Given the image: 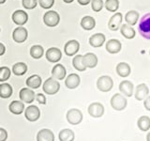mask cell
<instances>
[{"label":"cell","instance_id":"6da1fadb","mask_svg":"<svg viewBox=\"0 0 150 141\" xmlns=\"http://www.w3.org/2000/svg\"><path fill=\"white\" fill-rule=\"evenodd\" d=\"M138 30L141 36L144 37V39L150 41V12L144 14L141 18Z\"/></svg>","mask_w":150,"mask_h":141},{"label":"cell","instance_id":"7a4b0ae2","mask_svg":"<svg viewBox=\"0 0 150 141\" xmlns=\"http://www.w3.org/2000/svg\"><path fill=\"white\" fill-rule=\"evenodd\" d=\"M111 106L112 108H114L116 111H122L124 110L127 107V105H128V101L125 98V96H123L120 93H115L114 96L111 98Z\"/></svg>","mask_w":150,"mask_h":141},{"label":"cell","instance_id":"3957f363","mask_svg":"<svg viewBox=\"0 0 150 141\" xmlns=\"http://www.w3.org/2000/svg\"><path fill=\"white\" fill-rule=\"evenodd\" d=\"M42 88H43V91L48 94V95H54V94H56L59 91L60 84L56 79L50 77L44 82Z\"/></svg>","mask_w":150,"mask_h":141},{"label":"cell","instance_id":"277c9868","mask_svg":"<svg viewBox=\"0 0 150 141\" xmlns=\"http://www.w3.org/2000/svg\"><path fill=\"white\" fill-rule=\"evenodd\" d=\"M114 87V81L108 75H102L97 81V88L101 92H109Z\"/></svg>","mask_w":150,"mask_h":141},{"label":"cell","instance_id":"5b68a950","mask_svg":"<svg viewBox=\"0 0 150 141\" xmlns=\"http://www.w3.org/2000/svg\"><path fill=\"white\" fill-rule=\"evenodd\" d=\"M67 120L71 125H78L83 120V113L77 108H71L67 112Z\"/></svg>","mask_w":150,"mask_h":141},{"label":"cell","instance_id":"8992f818","mask_svg":"<svg viewBox=\"0 0 150 141\" xmlns=\"http://www.w3.org/2000/svg\"><path fill=\"white\" fill-rule=\"evenodd\" d=\"M43 22L47 26H56L60 22V16L54 11H48L47 12H45L43 16Z\"/></svg>","mask_w":150,"mask_h":141},{"label":"cell","instance_id":"52a82bcc","mask_svg":"<svg viewBox=\"0 0 150 141\" xmlns=\"http://www.w3.org/2000/svg\"><path fill=\"white\" fill-rule=\"evenodd\" d=\"M25 117L28 121H31V122L37 121L40 117V108L36 105H30L26 107L25 111Z\"/></svg>","mask_w":150,"mask_h":141},{"label":"cell","instance_id":"ba28073f","mask_svg":"<svg viewBox=\"0 0 150 141\" xmlns=\"http://www.w3.org/2000/svg\"><path fill=\"white\" fill-rule=\"evenodd\" d=\"M88 113L92 118H100L104 114V106L100 103H92L88 106Z\"/></svg>","mask_w":150,"mask_h":141},{"label":"cell","instance_id":"9c48e42d","mask_svg":"<svg viewBox=\"0 0 150 141\" xmlns=\"http://www.w3.org/2000/svg\"><path fill=\"white\" fill-rule=\"evenodd\" d=\"M28 36L27 29L23 26H19L15 28L12 33V39L17 43H22V42L25 41Z\"/></svg>","mask_w":150,"mask_h":141},{"label":"cell","instance_id":"30bf717a","mask_svg":"<svg viewBox=\"0 0 150 141\" xmlns=\"http://www.w3.org/2000/svg\"><path fill=\"white\" fill-rule=\"evenodd\" d=\"M122 21H123V15H122V13L116 12L110 18L109 22H108V28L112 31L118 30L121 26Z\"/></svg>","mask_w":150,"mask_h":141},{"label":"cell","instance_id":"8fae6325","mask_svg":"<svg viewBox=\"0 0 150 141\" xmlns=\"http://www.w3.org/2000/svg\"><path fill=\"white\" fill-rule=\"evenodd\" d=\"M46 59L52 63H56L62 58V52L56 47H51L46 51Z\"/></svg>","mask_w":150,"mask_h":141},{"label":"cell","instance_id":"7c38bea8","mask_svg":"<svg viewBox=\"0 0 150 141\" xmlns=\"http://www.w3.org/2000/svg\"><path fill=\"white\" fill-rule=\"evenodd\" d=\"M19 97H20V100L25 102L26 103H31L32 102L35 101L36 99V94L35 92L29 88H23L20 90L19 93Z\"/></svg>","mask_w":150,"mask_h":141},{"label":"cell","instance_id":"4fadbf2b","mask_svg":"<svg viewBox=\"0 0 150 141\" xmlns=\"http://www.w3.org/2000/svg\"><path fill=\"white\" fill-rule=\"evenodd\" d=\"M79 49H80L79 41L76 40H71V41H69L67 43L65 44L64 52L67 56H75L78 53Z\"/></svg>","mask_w":150,"mask_h":141},{"label":"cell","instance_id":"5bb4252c","mask_svg":"<svg viewBox=\"0 0 150 141\" xmlns=\"http://www.w3.org/2000/svg\"><path fill=\"white\" fill-rule=\"evenodd\" d=\"M28 20V15L25 11H14L12 14V21L14 24H16L17 26H23Z\"/></svg>","mask_w":150,"mask_h":141},{"label":"cell","instance_id":"9a60e30c","mask_svg":"<svg viewBox=\"0 0 150 141\" xmlns=\"http://www.w3.org/2000/svg\"><path fill=\"white\" fill-rule=\"evenodd\" d=\"M134 86L132 82L129 81V80H124L119 84V90L123 95L127 97H131L133 94Z\"/></svg>","mask_w":150,"mask_h":141},{"label":"cell","instance_id":"2e32d148","mask_svg":"<svg viewBox=\"0 0 150 141\" xmlns=\"http://www.w3.org/2000/svg\"><path fill=\"white\" fill-rule=\"evenodd\" d=\"M83 63L86 68H95L98 65V56L93 53H87L83 56Z\"/></svg>","mask_w":150,"mask_h":141},{"label":"cell","instance_id":"e0dca14e","mask_svg":"<svg viewBox=\"0 0 150 141\" xmlns=\"http://www.w3.org/2000/svg\"><path fill=\"white\" fill-rule=\"evenodd\" d=\"M149 93V88L145 84H140L139 86L136 88V90L134 93L135 99L137 101H144L145 98L147 97Z\"/></svg>","mask_w":150,"mask_h":141},{"label":"cell","instance_id":"ac0fdd59","mask_svg":"<svg viewBox=\"0 0 150 141\" xmlns=\"http://www.w3.org/2000/svg\"><path fill=\"white\" fill-rule=\"evenodd\" d=\"M105 35L102 34V33H97V34L92 35L89 38V44L92 47H95V48H98V47H101L103 43L105 42Z\"/></svg>","mask_w":150,"mask_h":141},{"label":"cell","instance_id":"d6986e66","mask_svg":"<svg viewBox=\"0 0 150 141\" xmlns=\"http://www.w3.org/2000/svg\"><path fill=\"white\" fill-rule=\"evenodd\" d=\"M121 47H122L121 42L118 40L112 39V40L107 41L105 48H106L108 53H110V54H117V53H119V52H120Z\"/></svg>","mask_w":150,"mask_h":141},{"label":"cell","instance_id":"ffe728a7","mask_svg":"<svg viewBox=\"0 0 150 141\" xmlns=\"http://www.w3.org/2000/svg\"><path fill=\"white\" fill-rule=\"evenodd\" d=\"M80 82H81V79H80V76L76 73H70L69 76L66 78L65 80V85L66 87L69 89H74L76 88L79 85Z\"/></svg>","mask_w":150,"mask_h":141},{"label":"cell","instance_id":"44dd1931","mask_svg":"<svg viewBox=\"0 0 150 141\" xmlns=\"http://www.w3.org/2000/svg\"><path fill=\"white\" fill-rule=\"evenodd\" d=\"M67 70L62 64H56L52 70V76L56 80H63L66 77Z\"/></svg>","mask_w":150,"mask_h":141},{"label":"cell","instance_id":"7402d4cb","mask_svg":"<svg viewBox=\"0 0 150 141\" xmlns=\"http://www.w3.org/2000/svg\"><path fill=\"white\" fill-rule=\"evenodd\" d=\"M116 73L119 75L120 77H128L129 75L130 74V72H131V70H130V66L128 64V63H126V62H120L116 65Z\"/></svg>","mask_w":150,"mask_h":141},{"label":"cell","instance_id":"603a6c76","mask_svg":"<svg viewBox=\"0 0 150 141\" xmlns=\"http://www.w3.org/2000/svg\"><path fill=\"white\" fill-rule=\"evenodd\" d=\"M37 141H54V135L49 129H42L37 135Z\"/></svg>","mask_w":150,"mask_h":141},{"label":"cell","instance_id":"cb8c5ba5","mask_svg":"<svg viewBox=\"0 0 150 141\" xmlns=\"http://www.w3.org/2000/svg\"><path fill=\"white\" fill-rule=\"evenodd\" d=\"M8 109L14 115H20L25 110V105L20 101H12L8 105Z\"/></svg>","mask_w":150,"mask_h":141},{"label":"cell","instance_id":"d4e9b609","mask_svg":"<svg viewBox=\"0 0 150 141\" xmlns=\"http://www.w3.org/2000/svg\"><path fill=\"white\" fill-rule=\"evenodd\" d=\"M120 32H121L122 36L125 37L126 39H129V40L133 39V38L135 37V34H136L134 28L131 26L128 25V24H125V25L120 26Z\"/></svg>","mask_w":150,"mask_h":141},{"label":"cell","instance_id":"484cf974","mask_svg":"<svg viewBox=\"0 0 150 141\" xmlns=\"http://www.w3.org/2000/svg\"><path fill=\"white\" fill-rule=\"evenodd\" d=\"M139 17H140V14L138 11H129L126 13L125 15V21L128 25L133 26L137 24L138 20H139Z\"/></svg>","mask_w":150,"mask_h":141},{"label":"cell","instance_id":"4316f807","mask_svg":"<svg viewBox=\"0 0 150 141\" xmlns=\"http://www.w3.org/2000/svg\"><path fill=\"white\" fill-rule=\"evenodd\" d=\"M41 77L40 75H37V74H34V75H31L29 76L27 79H26V86L29 88H39L40 86L41 85Z\"/></svg>","mask_w":150,"mask_h":141},{"label":"cell","instance_id":"83f0119b","mask_svg":"<svg viewBox=\"0 0 150 141\" xmlns=\"http://www.w3.org/2000/svg\"><path fill=\"white\" fill-rule=\"evenodd\" d=\"M81 26L84 30H92L96 26V21L92 16H84L81 20Z\"/></svg>","mask_w":150,"mask_h":141},{"label":"cell","instance_id":"f1b7e54d","mask_svg":"<svg viewBox=\"0 0 150 141\" xmlns=\"http://www.w3.org/2000/svg\"><path fill=\"white\" fill-rule=\"evenodd\" d=\"M137 126H138V128L143 132L148 131L150 129V118L147 116L140 117L137 120Z\"/></svg>","mask_w":150,"mask_h":141},{"label":"cell","instance_id":"f546056e","mask_svg":"<svg viewBox=\"0 0 150 141\" xmlns=\"http://www.w3.org/2000/svg\"><path fill=\"white\" fill-rule=\"evenodd\" d=\"M75 135L72 130L70 129H63L59 132L58 138L60 141H73Z\"/></svg>","mask_w":150,"mask_h":141},{"label":"cell","instance_id":"4dcf8cb0","mask_svg":"<svg viewBox=\"0 0 150 141\" xmlns=\"http://www.w3.org/2000/svg\"><path fill=\"white\" fill-rule=\"evenodd\" d=\"M12 87L9 84L4 83L0 85V97L2 99H8L12 95Z\"/></svg>","mask_w":150,"mask_h":141},{"label":"cell","instance_id":"1f68e13d","mask_svg":"<svg viewBox=\"0 0 150 141\" xmlns=\"http://www.w3.org/2000/svg\"><path fill=\"white\" fill-rule=\"evenodd\" d=\"M12 72L13 73L17 75V76H21V75L25 74L27 72V66L23 62H18L15 63L12 67Z\"/></svg>","mask_w":150,"mask_h":141},{"label":"cell","instance_id":"d6a6232c","mask_svg":"<svg viewBox=\"0 0 150 141\" xmlns=\"http://www.w3.org/2000/svg\"><path fill=\"white\" fill-rule=\"evenodd\" d=\"M72 65L73 67L79 72H84L86 70V67L83 63V56L82 55H77L75 56L72 59Z\"/></svg>","mask_w":150,"mask_h":141},{"label":"cell","instance_id":"836d02e7","mask_svg":"<svg viewBox=\"0 0 150 141\" xmlns=\"http://www.w3.org/2000/svg\"><path fill=\"white\" fill-rule=\"evenodd\" d=\"M44 53L43 47L40 45H33L30 48V56L35 59H40Z\"/></svg>","mask_w":150,"mask_h":141},{"label":"cell","instance_id":"e575fe53","mask_svg":"<svg viewBox=\"0 0 150 141\" xmlns=\"http://www.w3.org/2000/svg\"><path fill=\"white\" fill-rule=\"evenodd\" d=\"M104 6L108 11L115 12L119 8V0H106Z\"/></svg>","mask_w":150,"mask_h":141},{"label":"cell","instance_id":"d590c367","mask_svg":"<svg viewBox=\"0 0 150 141\" xmlns=\"http://www.w3.org/2000/svg\"><path fill=\"white\" fill-rule=\"evenodd\" d=\"M11 77V70L8 67H1L0 68V82L7 81Z\"/></svg>","mask_w":150,"mask_h":141},{"label":"cell","instance_id":"8d00e7d4","mask_svg":"<svg viewBox=\"0 0 150 141\" xmlns=\"http://www.w3.org/2000/svg\"><path fill=\"white\" fill-rule=\"evenodd\" d=\"M103 6H104V3H103L102 0H92L91 1V7L92 9L95 12H98L100 11Z\"/></svg>","mask_w":150,"mask_h":141},{"label":"cell","instance_id":"74e56055","mask_svg":"<svg viewBox=\"0 0 150 141\" xmlns=\"http://www.w3.org/2000/svg\"><path fill=\"white\" fill-rule=\"evenodd\" d=\"M23 6L26 9H33L37 7L38 0H23Z\"/></svg>","mask_w":150,"mask_h":141},{"label":"cell","instance_id":"f35d334b","mask_svg":"<svg viewBox=\"0 0 150 141\" xmlns=\"http://www.w3.org/2000/svg\"><path fill=\"white\" fill-rule=\"evenodd\" d=\"M54 0H39V4L42 9H49L54 6Z\"/></svg>","mask_w":150,"mask_h":141},{"label":"cell","instance_id":"ab89813d","mask_svg":"<svg viewBox=\"0 0 150 141\" xmlns=\"http://www.w3.org/2000/svg\"><path fill=\"white\" fill-rule=\"evenodd\" d=\"M36 100L39 102L40 105H45L46 103V97L43 95V94L41 93H39L36 95Z\"/></svg>","mask_w":150,"mask_h":141},{"label":"cell","instance_id":"60d3db41","mask_svg":"<svg viewBox=\"0 0 150 141\" xmlns=\"http://www.w3.org/2000/svg\"><path fill=\"white\" fill-rule=\"evenodd\" d=\"M8 139V132L4 128H0V141H6Z\"/></svg>","mask_w":150,"mask_h":141},{"label":"cell","instance_id":"b9f144b4","mask_svg":"<svg viewBox=\"0 0 150 141\" xmlns=\"http://www.w3.org/2000/svg\"><path fill=\"white\" fill-rule=\"evenodd\" d=\"M144 105L145 109H146L147 111H150V96H148V97H146L144 99Z\"/></svg>","mask_w":150,"mask_h":141},{"label":"cell","instance_id":"7bdbcfd3","mask_svg":"<svg viewBox=\"0 0 150 141\" xmlns=\"http://www.w3.org/2000/svg\"><path fill=\"white\" fill-rule=\"evenodd\" d=\"M77 2L80 5H82V6H86V5L91 2V0H77Z\"/></svg>","mask_w":150,"mask_h":141},{"label":"cell","instance_id":"ee69618b","mask_svg":"<svg viewBox=\"0 0 150 141\" xmlns=\"http://www.w3.org/2000/svg\"><path fill=\"white\" fill-rule=\"evenodd\" d=\"M5 52H6V47L3 43L0 42V56H3L5 54Z\"/></svg>","mask_w":150,"mask_h":141},{"label":"cell","instance_id":"f6af8a7d","mask_svg":"<svg viewBox=\"0 0 150 141\" xmlns=\"http://www.w3.org/2000/svg\"><path fill=\"white\" fill-rule=\"evenodd\" d=\"M63 1L65 2V3H68V4H69V3H72L74 0H63Z\"/></svg>","mask_w":150,"mask_h":141},{"label":"cell","instance_id":"bcb514c9","mask_svg":"<svg viewBox=\"0 0 150 141\" xmlns=\"http://www.w3.org/2000/svg\"><path fill=\"white\" fill-rule=\"evenodd\" d=\"M146 141H150V132L147 134V135H146Z\"/></svg>","mask_w":150,"mask_h":141},{"label":"cell","instance_id":"7dc6e473","mask_svg":"<svg viewBox=\"0 0 150 141\" xmlns=\"http://www.w3.org/2000/svg\"><path fill=\"white\" fill-rule=\"evenodd\" d=\"M6 1H7V0H0V4H4Z\"/></svg>","mask_w":150,"mask_h":141},{"label":"cell","instance_id":"c3c4849f","mask_svg":"<svg viewBox=\"0 0 150 141\" xmlns=\"http://www.w3.org/2000/svg\"><path fill=\"white\" fill-rule=\"evenodd\" d=\"M149 56H150V51H149Z\"/></svg>","mask_w":150,"mask_h":141},{"label":"cell","instance_id":"681fc988","mask_svg":"<svg viewBox=\"0 0 150 141\" xmlns=\"http://www.w3.org/2000/svg\"><path fill=\"white\" fill-rule=\"evenodd\" d=\"M0 31H1V29H0Z\"/></svg>","mask_w":150,"mask_h":141}]
</instances>
